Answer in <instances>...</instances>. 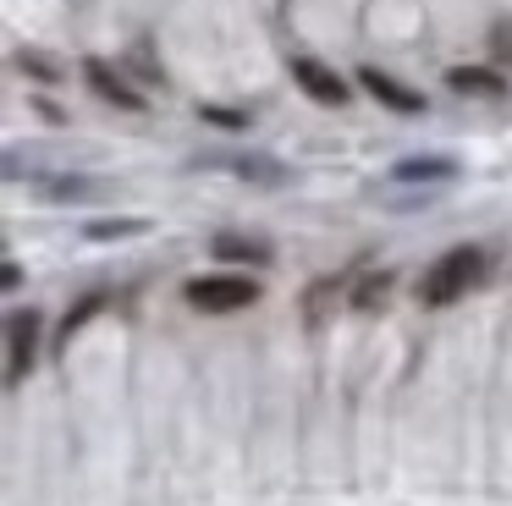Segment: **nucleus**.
<instances>
[{"label": "nucleus", "mask_w": 512, "mask_h": 506, "mask_svg": "<svg viewBox=\"0 0 512 506\" xmlns=\"http://www.w3.org/2000/svg\"><path fill=\"white\" fill-rule=\"evenodd\" d=\"M479 275H485V253H479V248H452L446 259H435L430 270H424V281H419V303H424V308H446V303H457V297H463L468 286H479Z\"/></svg>", "instance_id": "f257e3e1"}, {"label": "nucleus", "mask_w": 512, "mask_h": 506, "mask_svg": "<svg viewBox=\"0 0 512 506\" xmlns=\"http://www.w3.org/2000/svg\"><path fill=\"white\" fill-rule=\"evenodd\" d=\"M259 297V281L248 275H199L188 281V303L204 308V314H232V308H248Z\"/></svg>", "instance_id": "f03ea898"}, {"label": "nucleus", "mask_w": 512, "mask_h": 506, "mask_svg": "<svg viewBox=\"0 0 512 506\" xmlns=\"http://www.w3.org/2000/svg\"><path fill=\"white\" fill-rule=\"evenodd\" d=\"M34 341H39V314L34 308H17L6 319V385H17L34 363Z\"/></svg>", "instance_id": "7ed1b4c3"}, {"label": "nucleus", "mask_w": 512, "mask_h": 506, "mask_svg": "<svg viewBox=\"0 0 512 506\" xmlns=\"http://www.w3.org/2000/svg\"><path fill=\"white\" fill-rule=\"evenodd\" d=\"M292 77H298V88L309 99H320V105H347V83L331 66L314 61V55H292Z\"/></svg>", "instance_id": "20e7f679"}, {"label": "nucleus", "mask_w": 512, "mask_h": 506, "mask_svg": "<svg viewBox=\"0 0 512 506\" xmlns=\"http://www.w3.org/2000/svg\"><path fill=\"white\" fill-rule=\"evenodd\" d=\"M358 83L369 88V94L380 99V105H391V110H402V116H413V110H424V99L413 94V88H402L397 77H386L380 72V66H364V72H358Z\"/></svg>", "instance_id": "39448f33"}, {"label": "nucleus", "mask_w": 512, "mask_h": 506, "mask_svg": "<svg viewBox=\"0 0 512 506\" xmlns=\"http://www.w3.org/2000/svg\"><path fill=\"white\" fill-rule=\"evenodd\" d=\"M83 72H89V83H94V94H100V99H111V105H122V110H144V94L127 88L122 72H111L105 61H89Z\"/></svg>", "instance_id": "423d86ee"}, {"label": "nucleus", "mask_w": 512, "mask_h": 506, "mask_svg": "<svg viewBox=\"0 0 512 506\" xmlns=\"http://www.w3.org/2000/svg\"><path fill=\"white\" fill-rule=\"evenodd\" d=\"M446 83H452L457 94H479V99H501V94H507V77L490 72V66H452Z\"/></svg>", "instance_id": "0eeeda50"}, {"label": "nucleus", "mask_w": 512, "mask_h": 506, "mask_svg": "<svg viewBox=\"0 0 512 506\" xmlns=\"http://www.w3.org/2000/svg\"><path fill=\"white\" fill-rule=\"evenodd\" d=\"M215 253H221V259H243V264H270V242L237 237V231H221V237H215Z\"/></svg>", "instance_id": "6e6552de"}, {"label": "nucleus", "mask_w": 512, "mask_h": 506, "mask_svg": "<svg viewBox=\"0 0 512 506\" xmlns=\"http://www.w3.org/2000/svg\"><path fill=\"white\" fill-rule=\"evenodd\" d=\"M452 171H457L452 160H402L391 176H397V182H446Z\"/></svg>", "instance_id": "1a4fd4ad"}, {"label": "nucleus", "mask_w": 512, "mask_h": 506, "mask_svg": "<svg viewBox=\"0 0 512 506\" xmlns=\"http://www.w3.org/2000/svg\"><path fill=\"white\" fill-rule=\"evenodd\" d=\"M386 292H391V275H369V281L358 286L353 303H358V308H375V303H386Z\"/></svg>", "instance_id": "9d476101"}, {"label": "nucleus", "mask_w": 512, "mask_h": 506, "mask_svg": "<svg viewBox=\"0 0 512 506\" xmlns=\"http://www.w3.org/2000/svg\"><path fill=\"white\" fill-rule=\"evenodd\" d=\"M133 231H144V220H100V226H89V237H133Z\"/></svg>", "instance_id": "9b49d317"}, {"label": "nucleus", "mask_w": 512, "mask_h": 506, "mask_svg": "<svg viewBox=\"0 0 512 506\" xmlns=\"http://www.w3.org/2000/svg\"><path fill=\"white\" fill-rule=\"evenodd\" d=\"M105 303V297H83V303L78 308H72V314H67V325H61V341H72V330H78L83 325V319H89L94 314V308H100Z\"/></svg>", "instance_id": "f8f14e48"}, {"label": "nucleus", "mask_w": 512, "mask_h": 506, "mask_svg": "<svg viewBox=\"0 0 512 506\" xmlns=\"http://www.w3.org/2000/svg\"><path fill=\"white\" fill-rule=\"evenodd\" d=\"M199 116H204V121H221V127H248V116H243V110H215V105H204Z\"/></svg>", "instance_id": "ddd939ff"}, {"label": "nucleus", "mask_w": 512, "mask_h": 506, "mask_svg": "<svg viewBox=\"0 0 512 506\" xmlns=\"http://www.w3.org/2000/svg\"><path fill=\"white\" fill-rule=\"evenodd\" d=\"M23 66H28V72H39V77H56V66H50L45 55H23Z\"/></svg>", "instance_id": "4468645a"}, {"label": "nucleus", "mask_w": 512, "mask_h": 506, "mask_svg": "<svg viewBox=\"0 0 512 506\" xmlns=\"http://www.w3.org/2000/svg\"><path fill=\"white\" fill-rule=\"evenodd\" d=\"M496 55H512V28H496Z\"/></svg>", "instance_id": "2eb2a0df"}]
</instances>
